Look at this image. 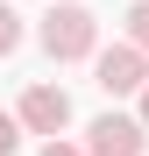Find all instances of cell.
<instances>
[{
	"mask_svg": "<svg viewBox=\"0 0 149 156\" xmlns=\"http://www.w3.org/2000/svg\"><path fill=\"white\" fill-rule=\"evenodd\" d=\"M43 50L57 64H78L99 50V21L78 7V0H50V14H43Z\"/></svg>",
	"mask_w": 149,
	"mask_h": 156,
	"instance_id": "6da1fadb",
	"label": "cell"
},
{
	"mask_svg": "<svg viewBox=\"0 0 149 156\" xmlns=\"http://www.w3.org/2000/svg\"><path fill=\"white\" fill-rule=\"evenodd\" d=\"M92 71H99L92 85L107 92V99H128V92H142V85H149V57H142L135 43H114V50H99V64H92Z\"/></svg>",
	"mask_w": 149,
	"mask_h": 156,
	"instance_id": "7a4b0ae2",
	"label": "cell"
},
{
	"mask_svg": "<svg viewBox=\"0 0 149 156\" xmlns=\"http://www.w3.org/2000/svg\"><path fill=\"white\" fill-rule=\"evenodd\" d=\"M149 149V128L135 114H99L85 128V156H142Z\"/></svg>",
	"mask_w": 149,
	"mask_h": 156,
	"instance_id": "3957f363",
	"label": "cell"
},
{
	"mask_svg": "<svg viewBox=\"0 0 149 156\" xmlns=\"http://www.w3.org/2000/svg\"><path fill=\"white\" fill-rule=\"evenodd\" d=\"M14 121L29 128V135H50V142H57V128L71 121L64 85H29V92H21V107H14Z\"/></svg>",
	"mask_w": 149,
	"mask_h": 156,
	"instance_id": "277c9868",
	"label": "cell"
},
{
	"mask_svg": "<svg viewBox=\"0 0 149 156\" xmlns=\"http://www.w3.org/2000/svg\"><path fill=\"white\" fill-rule=\"evenodd\" d=\"M14 50H21V14L0 0V57H14Z\"/></svg>",
	"mask_w": 149,
	"mask_h": 156,
	"instance_id": "5b68a950",
	"label": "cell"
},
{
	"mask_svg": "<svg viewBox=\"0 0 149 156\" xmlns=\"http://www.w3.org/2000/svg\"><path fill=\"white\" fill-rule=\"evenodd\" d=\"M128 43L149 57V0H135V7H128Z\"/></svg>",
	"mask_w": 149,
	"mask_h": 156,
	"instance_id": "8992f818",
	"label": "cell"
},
{
	"mask_svg": "<svg viewBox=\"0 0 149 156\" xmlns=\"http://www.w3.org/2000/svg\"><path fill=\"white\" fill-rule=\"evenodd\" d=\"M14 142H21V121H14V114H0V156H14Z\"/></svg>",
	"mask_w": 149,
	"mask_h": 156,
	"instance_id": "52a82bcc",
	"label": "cell"
},
{
	"mask_svg": "<svg viewBox=\"0 0 149 156\" xmlns=\"http://www.w3.org/2000/svg\"><path fill=\"white\" fill-rule=\"evenodd\" d=\"M43 156H85V149H71V142H43Z\"/></svg>",
	"mask_w": 149,
	"mask_h": 156,
	"instance_id": "ba28073f",
	"label": "cell"
},
{
	"mask_svg": "<svg viewBox=\"0 0 149 156\" xmlns=\"http://www.w3.org/2000/svg\"><path fill=\"white\" fill-rule=\"evenodd\" d=\"M135 121H142V128H149V85H142V114H135Z\"/></svg>",
	"mask_w": 149,
	"mask_h": 156,
	"instance_id": "9c48e42d",
	"label": "cell"
}]
</instances>
